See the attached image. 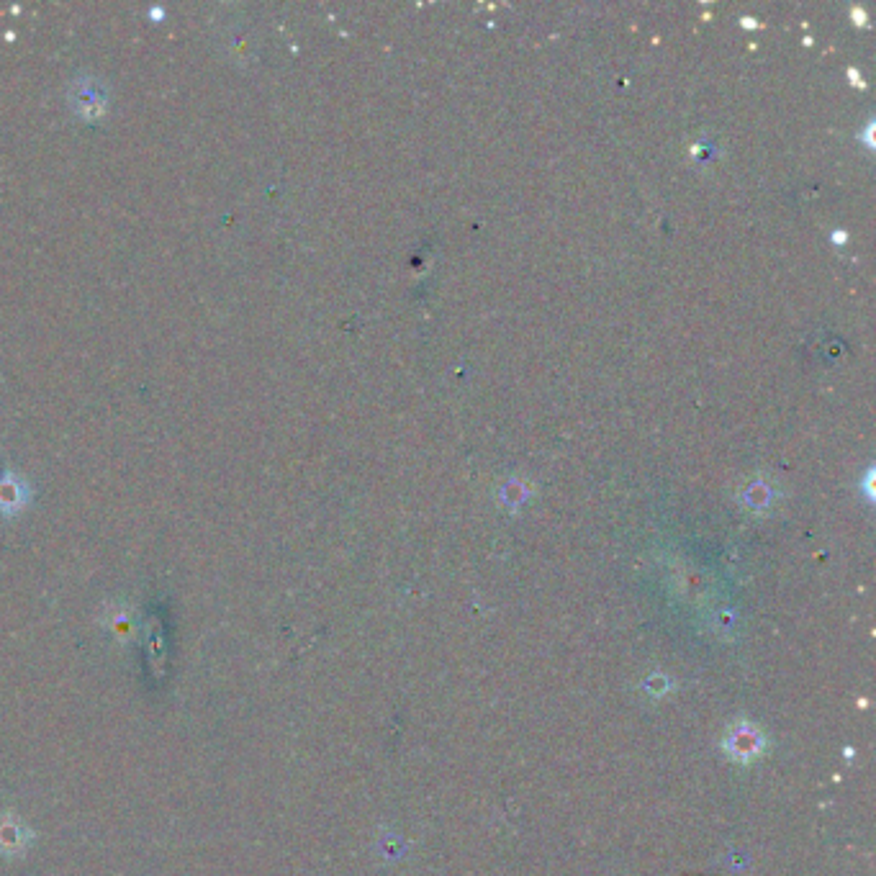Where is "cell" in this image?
I'll return each instance as SVG.
<instances>
[{
    "instance_id": "obj_2",
    "label": "cell",
    "mask_w": 876,
    "mask_h": 876,
    "mask_svg": "<svg viewBox=\"0 0 876 876\" xmlns=\"http://www.w3.org/2000/svg\"><path fill=\"white\" fill-rule=\"evenodd\" d=\"M21 504V489L13 478H0V509Z\"/></svg>"
},
{
    "instance_id": "obj_1",
    "label": "cell",
    "mask_w": 876,
    "mask_h": 876,
    "mask_svg": "<svg viewBox=\"0 0 876 876\" xmlns=\"http://www.w3.org/2000/svg\"><path fill=\"white\" fill-rule=\"evenodd\" d=\"M72 101H75V106H78L85 116L101 114L103 108H106V98H103V90L98 88V85H93V83H80L78 85V93L72 96Z\"/></svg>"
}]
</instances>
